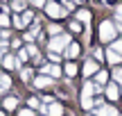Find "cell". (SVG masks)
I'll return each instance as SVG.
<instances>
[{"label": "cell", "instance_id": "e0dca14e", "mask_svg": "<svg viewBox=\"0 0 122 116\" xmlns=\"http://www.w3.org/2000/svg\"><path fill=\"white\" fill-rule=\"evenodd\" d=\"M9 87H11V80H9L7 75H2V77H0V93H5Z\"/></svg>", "mask_w": 122, "mask_h": 116}, {"label": "cell", "instance_id": "d6986e66", "mask_svg": "<svg viewBox=\"0 0 122 116\" xmlns=\"http://www.w3.org/2000/svg\"><path fill=\"white\" fill-rule=\"evenodd\" d=\"M20 77H23V82L34 80V73H32V68H23V71H20Z\"/></svg>", "mask_w": 122, "mask_h": 116}, {"label": "cell", "instance_id": "ba28073f", "mask_svg": "<svg viewBox=\"0 0 122 116\" xmlns=\"http://www.w3.org/2000/svg\"><path fill=\"white\" fill-rule=\"evenodd\" d=\"M18 64L20 62H18V57H14V55H5L2 57V66L5 68H11L14 71V68H18Z\"/></svg>", "mask_w": 122, "mask_h": 116}, {"label": "cell", "instance_id": "277c9868", "mask_svg": "<svg viewBox=\"0 0 122 116\" xmlns=\"http://www.w3.org/2000/svg\"><path fill=\"white\" fill-rule=\"evenodd\" d=\"M41 73L54 80V77H61V66H57V64H45V66L41 68Z\"/></svg>", "mask_w": 122, "mask_h": 116}, {"label": "cell", "instance_id": "1f68e13d", "mask_svg": "<svg viewBox=\"0 0 122 116\" xmlns=\"http://www.w3.org/2000/svg\"><path fill=\"white\" fill-rule=\"evenodd\" d=\"M14 25H16L18 30H23V27H25V23H23V18H20V16H14Z\"/></svg>", "mask_w": 122, "mask_h": 116}, {"label": "cell", "instance_id": "4316f807", "mask_svg": "<svg viewBox=\"0 0 122 116\" xmlns=\"http://www.w3.org/2000/svg\"><path fill=\"white\" fill-rule=\"evenodd\" d=\"M113 23H122V5L115 7V21H113Z\"/></svg>", "mask_w": 122, "mask_h": 116}, {"label": "cell", "instance_id": "5bb4252c", "mask_svg": "<svg viewBox=\"0 0 122 116\" xmlns=\"http://www.w3.org/2000/svg\"><path fill=\"white\" fill-rule=\"evenodd\" d=\"M75 16H77V21H79V23H86V25L91 23V12H88V9H79Z\"/></svg>", "mask_w": 122, "mask_h": 116}, {"label": "cell", "instance_id": "74e56055", "mask_svg": "<svg viewBox=\"0 0 122 116\" xmlns=\"http://www.w3.org/2000/svg\"><path fill=\"white\" fill-rule=\"evenodd\" d=\"M2 57H5V52H2V50H0V62H2Z\"/></svg>", "mask_w": 122, "mask_h": 116}, {"label": "cell", "instance_id": "52a82bcc", "mask_svg": "<svg viewBox=\"0 0 122 116\" xmlns=\"http://www.w3.org/2000/svg\"><path fill=\"white\" fill-rule=\"evenodd\" d=\"M95 116H120V112L113 107V105H100Z\"/></svg>", "mask_w": 122, "mask_h": 116}, {"label": "cell", "instance_id": "ee69618b", "mask_svg": "<svg viewBox=\"0 0 122 116\" xmlns=\"http://www.w3.org/2000/svg\"><path fill=\"white\" fill-rule=\"evenodd\" d=\"M0 77H2V75H0Z\"/></svg>", "mask_w": 122, "mask_h": 116}, {"label": "cell", "instance_id": "836d02e7", "mask_svg": "<svg viewBox=\"0 0 122 116\" xmlns=\"http://www.w3.org/2000/svg\"><path fill=\"white\" fill-rule=\"evenodd\" d=\"M18 116H34V109H30V107H27V109H23Z\"/></svg>", "mask_w": 122, "mask_h": 116}, {"label": "cell", "instance_id": "d4e9b609", "mask_svg": "<svg viewBox=\"0 0 122 116\" xmlns=\"http://www.w3.org/2000/svg\"><path fill=\"white\" fill-rule=\"evenodd\" d=\"M113 80L115 84H122V68H113Z\"/></svg>", "mask_w": 122, "mask_h": 116}, {"label": "cell", "instance_id": "d6a6232c", "mask_svg": "<svg viewBox=\"0 0 122 116\" xmlns=\"http://www.w3.org/2000/svg\"><path fill=\"white\" fill-rule=\"evenodd\" d=\"M72 7H75V2H72V0H66V2H63V9H66V14H68V12H72Z\"/></svg>", "mask_w": 122, "mask_h": 116}, {"label": "cell", "instance_id": "60d3db41", "mask_svg": "<svg viewBox=\"0 0 122 116\" xmlns=\"http://www.w3.org/2000/svg\"><path fill=\"white\" fill-rule=\"evenodd\" d=\"M88 116H95V114H88Z\"/></svg>", "mask_w": 122, "mask_h": 116}, {"label": "cell", "instance_id": "e575fe53", "mask_svg": "<svg viewBox=\"0 0 122 116\" xmlns=\"http://www.w3.org/2000/svg\"><path fill=\"white\" fill-rule=\"evenodd\" d=\"M48 57L52 59V62H59V52H50V50H48Z\"/></svg>", "mask_w": 122, "mask_h": 116}, {"label": "cell", "instance_id": "44dd1931", "mask_svg": "<svg viewBox=\"0 0 122 116\" xmlns=\"http://www.w3.org/2000/svg\"><path fill=\"white\" fill-rule=\"evenodd\" d=\"M81 107L88 112V109H93V107H95V100H93V98H81Z\"/></svg>", "mask_w": 122, "mask_h": 116}, {"label": "cell", "instance_id": "d590c367", "mask_svg": "<svg viewBox=\"0 0 122 116\" xmlns=\"http://www.w3.org/2000/svg\"><path fill=\"white\" fill-rule=\"evenodd\" d=\"M30 2L34 5V7H43V5H45V0H30Z\"/></svg>", "mask_w": 122, "mask_h": 116}, {"label": "cell", "instance_id": "7402d4cb", "mask_svg": "<svg viewBox=\"0 0 122 116\" xmlns=\"http://www.w3.org/2000/svg\"><path fill=\"white\" fill-rule=\"evenodd\" d=\"M48 34H50V36L61 34V25H57V23H54V25H48Z\"/></svg>", "mask_w": 122, "mask_h": 116}, {"label": "cell", "instance_id": "603a6c76", "mask_svg": "<svg viewBox=\"0 0 122 116\" xmlns=\"http://www.w3.org/2000/svg\"><path fill=\"white\" fill-rule=\"evenodd\" d=\"M23 7H25V0H11V9L14 12H20Z\"/></svg>", "mask_w": 122, "mask_h": 116}, {"label": "cell", "instance_id": "9c48e42d", "mask_svg": "<svg viewBox=\"0 0 122 116\" xmlns=\"http://www.w3.org/2000/svg\"><path fill=\"white\" fill-rule=\"evenodd\" d=\"M104 57H106V62H109V64H113V66H118V64H120V59H122V55L113 52V50H111V48H106Z\"/></svg>", "mask_w": 122, "mask_h": 116}, {"label": "cell", "instance_id": "ab89813d", "mask_svg": "<svg viewBox=\"0 0 122 116\" xmlns=\"http://www.w3.org/2000/svg\"><path fill=\"white\" fill-rule=\"evenodd\" d=\"M75 2H84V0H75Z\"/></svg>", "mask_w": 122, "mask_h": 116}, {"label": "cell", "instance_id": "b9f144b4", "mask_svg": "<svg viewBox=\"0 0 122 116\" xmlns=\"http://www.w3.org/2000/svg\"><path fill=\"white\" fill-rule=\"evenodd\" d=\"M0 116H5V114H2V112H0Z\"/></svg>", "mask_w": 122, "mask_h": 116}, {"label": "cell", "instance_id": "3957f363", "mask_svg": "<svg viewBox=\"0 0 122 116\" xmlns=\"http://www.w3.org/2000/svg\"><path fill=\"white\" fill-rule=\"evenodd\" d=\"M45 14H48L50 18H63L66 9H63V5L54 2V0H48V2H45Z\"/></svg>", "mask_w": 122, "mask_h": 116}, {"label": "cell", "instance_id": "83f0119b", "mask_svg": "<svg viewBox=\"0 0 122 116\" xmlns=\"http://www.w3.org/2000/svg\"><path fill=\"white\" fill-rule=\"evenodd\" d=\"M27 59H30L27 50H25V48H20V52H18V62H27Z\"/></svg>", "mask_w": 122, "mask_h": 116}, {"label": "cell", "instance_id": "2e32d148", "mask_svg": "<svg viewBox=\"0 0 122 116\" xmlns=\"http://www.w3.org/2000/svg\"><path fill=\"white\" fill-rule=\"evenodd\" d=\"M66 75H68V77H75V75H77V64H72V62L66 64Z\"/></svg>", "mask_w": 122, "mask_h": 116}, {"label": "cell", "instance_id": "f546056e", "mask_svg": "<svg viewBox=\"0 0 122 116\" xmlns=\"http://www.w3.org/2000/svg\"><path fill=\"white\" fill-rule=\"evenodd\" d=\"M70 32H75V34H77V32H81V25H79V21H72V23H70Z\"/></svg>", "mask_w": 122, "mask_h": 116}, {"label": "cell", "instance_id": "9a60e30c", "mask_svg": "<svg viewBox=\"0 0 122 116\" xmlns=\"http://www.w3.org/2000/svg\"><path fill=\"white\" fill-rule=\"evenodd\" d=\"M106 80H109V73H106V71H97V73H95V84L102 87Z\"/></svg>", "mask_w": 122, "mask_h": 116}, {"label": "cell", "instance_id": "4fadbf2b", "mask_svg": "<svg viewBox=\"0 0 122 116\" xmlns=\"http://www.w3.org/2000/svg\"><path fill=\"white\" fill-rule=\"evenodd\" d=\"M48 114H50V116H61V114H63V107H61L59 103H54V100H52V103L48 105Z\"/></svg>", "mask_w": 122, "mask_h": 116}, {"label": "cell", "instance_id": "ffe728a7", "mask_svg": "<svg viewBox=\"0 0 122 116\" xmlns=\"http://www.w3.org/2000/svg\"><path fill=\"white\" fill-rule=\"evenodd\" d=\"M39 30H41L39 25H34V27H30V32H25V39H27V41H32V39H34L36 34H39Z\"/></svg>", "mask_w": 122, "mask_h": 116}, {"label": "cell", "instance_id": "4dcf8cb0", "mask_svg": "<svg viewBox=\"0 0 122 116\" xmlns=\"http://www.w3.org/2000/svg\"><path fill=\"white\" fill-rule=\"evenodd\" d=\"M93 57H95V62H100V59H104V50H102V48H95V52H93Z\"/></svg>", "mask_w": 122, "mask_h": 116}, {"label": "cell", "instance_id": "7c38bea8", "mask_svg": "<svg viewBox=\"0 0 122 116\" xmlns=\"http://www.w3.org/2000/svg\"><path fill=\"white\" fill-rule=\"evenodd\" d=\"M77 55H79V43H72V41H70L68 48H66V57H68V59H75Z\"/></svg>", "mask_w": 122, "mask_h": 116}, {"label": "cell", "instance_id": "5b68a950", "mask_svg": "<svg viewBox=\"0 0 122 116\" xmlns=\"http://www.w3.org/2000/svg\"><path fill=\"white\" fill-rule=\"evenodd\" d=\"M32 82H34V87H36V89H48V87H52V84H54V80H52V77L43 75V73H41L39 77H34Z\"/></svg>", "mask_w": 122, "mask_h": 116}, {"label": "cell", "instance_id": "6da1fadb", "mask_svg": "<svg viewBox=\"0 0 122 116\" xmlns=\"http://www.w3.org/2000/svg\"><path fill=\"white\" fill-rule=\"evenodd\" d=\"M115 36H118L115 23L113 21H102L100 23V41L102 43H111V41H115Z\"/></svg>", "mask_w": 122, "mask_h": 116}, {"label": "cell", "instance_id": "cb8c5ba5", "mask_svg": "<svg viewBox=\"0 0 122 116\" xmlns=\"http://www.w3.org/2000/svg\"><path fill=\"white\" fill-rule=\"evenodd\" d=\"M27 107H30V109H39L41 107V100L39 98H30V100H27Z\"/></svg>", "mask_w": 122, "mask_h": 116}, {"label": "cell", "instance_id": "7bdbcfd3", "mask_svg": "<svg viewBox=\"0 0 122 116\" xmlns=\"http://www.w3.org/2000/svg\"><path fill=\"white\" fill-rule=\"evenodd\" d=\"M61 2H66V0H61Z\"/></svg>", "mask_w": 122, "mask_h": 116}, {"label": "cell", "instance_id": "8d00e7d4", "mask_svg": "<svg viewBox=\"0 0 122 116\" xmlns=\"http://www.w3.org/2000/svg\"><path fill=\"white\" fill-rule=\"evenodd\" d=\"M7 46H9L7 41H0V50H2V52H7Z\"/></svg>", "mask_w": 122, "mask_h": 116}, {"label": "cell", "instance_id": "f1b7e54d", "mask_svg": "<svg viewBox=\"0 0 122 116\" xmlns=\"http://www.w3.org/2000/svg\"><path fill=\"white\" fill-rule=\"evenodd\" d=\"M32 21H34V14H32V12H25V14H23V23H25V25H27V23H32Z\"/></svg>", "mask_w": 122, "mask_h": 116}, {"label": "cell", "instance_id": "484cf974", "mask_svg": "<svg viewBox=\"0 0 122 116\" xmlns=\"http://www.w3.org/2000/svg\"><path fill=\"white\" fill-rule=\"evenodd\" d=\"M9 23H11V21H9V14H0V25L9 27Z\"/></svg>", "mask_w": 122, "mask_h": 116}, {"label": "cell", "instance_id": "ac0fdd59", "mask_svg": "<svg viewBox=\"0 0 122 116\" xmlns=\"http://www.w3.org/2000/svg\"><path fill=\"white\" fill-rule=\"evenodd\" d=\"M111 50H113V52H118V55H122V39L111 41Z\"/></svg>", "mask_w": 122, "mask_h": 116}, {"label": "cell", "instance_id": "8fae6325", "mask_svg": "<svg viewBox=\"0 0 122 116\" xmlns=\"http://www.w3.org/2000/svg\"><path fill=\"white\" fill-rule=\"evenodd\" d=\"M2 107H5V109H7V112H14V109H16V107H18V100H16V98H14V96H7V98H5V100H2Z\"/></svg>", "mask_w": 122, "mask_h": 116}, {"label": "cell", "instance_id": "7a4b0ae2", "mask_svg": "<svg viewBox=\"0 0 122 116\" xmlns=\"http://www.w3.org/2000/svg\"><path fill=\"white\" fill-rule=\"evenodd\" d=\"M68 43H70V34H57L48 41V50L50 52H61V50L68 48Z\"/></svg>", "mask_w": 122, "mask_h": 116}, {"label": "cell", "instance_id": "8992f818", "mask_svg": "<svg viewBox=\"0 0 122 116\" xmlns=\"http://www.w3.org/2000/svg\"><path fill=\"white\" fill-rule=\"evenodd\" d=\"M97 71H100V68H97V62H95V59H86V62H84V68H81L84 77H88V75H95Z\"/></svg>", "mask_w": 122, "mask_h": 116}, {"label": "cell", "instance_id": "f35d334b", "mask_svg": "<svg viewBox=\"0 0 122 116\" xmlns=\"http://www.w3.org/2000/svg\"><path fill=\"white\" fill-rule=\"evenodd\" d=\"M102 2H111V0H102Z\"/></svg>", "mask_w": 122, "mask_h": 116}, {"label": "cell", "instance_id": "30bf717a", "mask_svg": "<svg viewBox=\"0 0 122 116\" xmlns=\"http://www.w3.org/2000/svg\"><path fill=\"white\" fill-rule=\"evenodd\" d=\"M106 96H109V100H118L120 98V87L118 84H106Z\"/></svg>", "mask_w": 122, "mask_h": 116}]
</instances>
